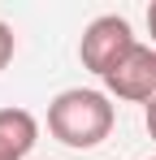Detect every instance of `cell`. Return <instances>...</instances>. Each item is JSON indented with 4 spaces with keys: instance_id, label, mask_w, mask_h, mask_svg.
<instances>
[{
    "instance_id": "1",
    "label": "cell",
    "mask_w": 156,
    "mask_h": 160,
    "mask_svg": "<svg viewBox=\"0 0 156 160\" xmlns=\"http://www.w3.org/2000/svg\"><path fill=\"white\" fill-rule=\"evenodd\" d=\"M113 121H117V112H113V95L108 91L70 87L48 104V134L56 143L74 147V152L100 147L113 134Z\"/></svg>"
},
{
    "instance_id": "2",
    "label": "cell",
    "mask_w": 156,
    "mask_h": 160,
    "mask_svg": "<svg viewBox=\"0 0 156 160\" xmlns=\"http://www.w3.org/2000/svg\"><path fill=\"white\" fill-rule=\"evenodd\" d=\"M134 48H139V39H134L130 22L117 18V13H104V18H96L91 26L82 30V39H78V61H82V69H91L96 78H108Z\"/></svg>"
},
{
    "instance_id": "3",
    "label": "cell",
    "mask_w": 156,
    "mask_h": 160,
    "mask_svg": "<svg viewBox=\"0 0 156 160\" xmlns=\"http://www.w3.org/2000/svg\"><path fill=\"white\" fill-rule=\"evenodd\" d=\"M104 91L126 100V104H156V48H134V52L104 78Z\"/></svg>"
},
{
    "instance_id": "4",
    "label": "cell",
    "mask_w": 156,
    "mask_h": 160,
    "mask_svg": "<svg viewBox=\"0 0 156 160\" xmlns=\"http://www.w3.org/2000/svg\"><path fill=\"white\" fill-rule=\"evenodd\" d=\"M39 143V121L26 108H0V160H26Z\"/></svg>"
},
{
    "instance_id": "5",
    "label": "cell",
    "mask_w": 156,
    "mask_h": 160,
    "mask_svg": "<svg viewBox=\"0 0 156 160\" xmlns=\"http://www.w3.org/2000/svg\"><path fill=\"white\" fill-rule=\"evenodd\" d=\"M13 48H18V39H13V26H4V22H0V69L13 61Z\"/></svg>"
},
{
    "instance_id": "6",
    "label": "cell",
    "mask_w": 156,
    "mask_h": 160,
    "mask_svg": "<svg viewBox=\"0 0 156 160\" xmlns=\"http://www.w3.org/2000/svg\"><path fill=\"white\" fill-rule=\"evenodd\" d=\"M143 126H148V134L156 138V104H148V108H143Z\"/></svg>"
},
{
    "instance_id": "7",
    "label": "cell",
    "mask_w": 156,
    "mask_h": 160,
    "mask_svg": "<svg viewBox=\"0 0 156 160\" xmlns=\"http://www.w3.org/2000/svg\"><path fill=\"white\" fill-rule=\"evenodd\" d=\"M148 35H152V48H156V0L148 4Z\"/></svg>"
}]
</instances>
